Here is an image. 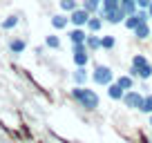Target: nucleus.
<instances>
[{
  "label": "nucleus",
  "instance_id": "nucleus-1",
  "mask_svg": "<svg viewBox=\"0 0 152 143\" xmlns=\"http://www.w3.org/2000/svg\"><path fill=\"white\" fill-rule=\"evenodd\" d=\"M69 96L81 105L85 112H94L96 107L101 105V98L94 90H90L87 85H74V90L69 92Z\"/></svg>",
  "mask_w": 152,
  "mask_h": 143
},
{
  "label": "nucleus",
  "instance_id": "nucleus-2",
  "mask_svg": "<svg viewBox=\"0 0 152 143\" xmlns=\"http://www.w3.org/2000/svg\"><path fill=\"white\" fill-rule=\"evenodd\" d=\"M99 16L103 18V23H110V25H121L125 20V11L121 7L119 0H101V9H99Z\"/></svg>",
  "mask_w": 152,
  "mask_h": 143
},
{
  "label": "nucleus",
  "instance_id": "nucleus-3",
  "mask_svg": "<svg viewBox=\"0 0 152 143\" xmlns=\"http://www.w3.org/2000/svg\"><path fill=\"white\" fill-rule=\"evenodd\" d=\"M90 78L96 83V85L107 87L110 83H114V72H112V67H107V65H96Z\"/></svg>",
  "mask_w": 152,
  "mask_h": 143
},
{
  "label": "nucleus",
  "instance_id": "nucleus-4",
  "mask_svg": "<svg viewBox=\"0 0 152 143\" xmlns=\"http://www.w3.org/2000/svg\"><path fill=\"white\" fill-rule=\"evenodd\" d=\"M121 101H123V105L130 107V110H139L141 103H143V94H141V92H134V90H128Z\"/></svg>",
  "mask_w": 152,
  "mask_h": 143
},
{
  "label": "nucleus",
  "instance_id": "nucleus-5",
  "mask_svg": "<svg viewBox=\"0 0 152 143\" xmlns=\"http://www.w3.org/2000/svg\"><path fill=\"white\" fill-rule=\"evenodd\" d=\"M67 16H69V25H72V27H85L87 18H90L92 14H87L83 7H78V9H74L72 14H67Z\"/></svg>",
  "mask_w": 152,
  "mask_h": 143
},
{
  "label": "nucleus",
  "instance_id": "nucleus-6",
  "mask_svg": "<svg viewBox=\"0 0 152 143\" xmlns=\"http://www.w3.org/2000/svg\"><path fill=\"white\" fill-rule=\"evenodd\" d=\"M67 38H69L72 45H76V43H85V38H87V29H85V27H72V29H67Z\"/></svg>",
  "mask_w": 152,
  "mask_h": 143
},
{
  "label": "nucleus",
  "instance_id": "nucleus-7",
  "mask_svg": "<svg viewBox=\"0 0 152 143\" xmlns=\"http://www.w3.org/2000/svg\"><path fill=\"white\" fill-rule=\"evenodd\" d=\"M49 25H52L56 31H63V29H67V25H69V16L67 14H54V16H49Z\"/></svg>",
  "mask_w": 152,
  "mask_h": 143
},
{
  "label": "nucleus",
  "instance_id": "nucleus-8",
  "mask_svg": "<svg viewBox=\"0 0 152 143\" xmlns=\"http://www.w3.org/2000/svg\"><path fill=\"white\" fill-rule=\"evenodd\" d=\"M85 29H87V34H99L101 29H103V18H101L99 14H92L90 18H87V23H85Z\"/></svg>",
  "mask_w": 152,
  "mask_h": 143
},
{
  "label": "nucleus",
  "instance_id": "nucleus-9",
  "mask_svg": "<svg viewBox=\"0 0 152 143\" xmlns=\"http://www.w3.org/2000/svg\"><path fill=\"white\" fill-rule=\"evenodd\" d=\"M72 81H74V85H87V81H90L87 67H76V69L72 72Z\"/></svg>",
  "mask_w": 152,
  "mask_h": 143
},
{
  "label": "nucleus",
  "instance_id": "nucleus-10",
  "mask_svg": "<svg viewBox=\"0 0 152 143\" xmlns=\"http://www.w3.org/2000/svg\"><path fill=\"white\" fill-rule=\"evenodd\" d=\"M123 94H125V90H123V87H121L116 81L107 85V96H110L112 101H121V98H123Z\"/></svg>",
  "mask_w": 152,
  "mask_h": 143
},
{
  "label": "nucleus",
  "instance_id": "nucleus-11",
  "mask_svg": "<svg viewBox=\"0 0 152 143\" xmlns=\"http://www.w3.org/2000/svg\"><path fill=\"white\" fill-rule=\"evenodd\" d=\"M18 23H20V16H18V14H9L2 23H0V27L5 29V31H11V29L18 27Z\"/></svg>",
  "mask_w": 152,
  "mask_h": 143
},
{
  "label": "nucleus",
  "instance_id": "nucleus-12",
  "mask_svg": "<svg viewBox=\"0 0 152 143\" xmlns=\"http://www.w3.org/2000/svg\"><path fill=\"white\" fill-rule=\"evenodd\" d=\"M27 49V40L25 38H11L9 40V52L11 54H23Z\"/></svg>",
  "mask_w": 152,
  "mask_h": 143
},
{
  "label": "nucleus",
  "instance_id": "nucleus-13",
  "mask_svg": "<svg viewBox=\"0 0 152 143\" xmlns=\"http://www.w3.org/2000/svg\"><path fill=\"white\" fill-rule=\"evenodd\" d=\"M134 36H137L139 40L150 38V36H152V27H150V23H141L137 29H134Z\"/></svg>",
  "mask_w": 152,
  "mask_h": 143
},
{
  "label": "nucleus",
  "instance_id": "nucleus-14",
  "mask_svg": "<svg viewBox=\"0 0 152 143\" xmlns=\"http://www.w3.org/2000/svg\"><path fill=\"white\" fill-rule=\"evenodd\" d=\"M85 47L90 49V52H99V49H101V36H99V34H87Z\"/></svg>",
  "mask_w": 152,
  "mask_h": 143
},
{
  "label": "nucleus",
  "instance_id": "nucleus-15",
  "mask_svg": "<svg viewBox=\"0 0 152 143\" xmlns=\"http://www.w3.org/2000/svg\"><path fill=\"white\" fill-rule=\"evenodd\" d=\"M74 65L76 67H87V63H90V52L87 49H83V52H74Z\"/></svg>",
  "mask_w": 152,
  "mask_h": 143
},
{
  "label": "nucleus",
  "instance_id": "nucleus-16",
  "mask_svg": "<svg viewBox=\"0 0 152 143\" xmlns=\"http://www.w3.org/2000/svg\"><path fill=\"white\" fill-rule=\"evenodd\" d=\"M58 7H61L63 14H72L74 9L81 7V2H78V0H58Z\"/></svg>",
  "mask_w": 152,
  "mask_h": 143
},
{
  "label": "nucleus",
  "instance_id": "nucleus-17",
  "mask_svg": "<svg viewBox=\"0 0 152 143\" xmlns=\"http://www.w3.org/2000/svg\"><path fill=\"white\" fill-rule=\"evenodd\" d=\"M81 7L87 14H99L101 9V0H81Z\"/></svg>",
  "mask_w": 152,
  "mask_h": 143
},
{
  "label": "nucleus",
  "instance_id": "nucleus-18",
  "mask_svg": "<svg viewBox=\"0 0 152 143\" xmlns=\"http://www.w3.org/2000/svg\"><path fill=\"white\" fill-rule=\"evenodd\" d=\"M123 25L130 29V31H134V29L141 25V20H139V16H137V11L134 14H130V16H125V20H123Z\"/></svg>",
  "mask_w": 152,
  "mask_h": 143
},
{
  "label": "nucleus",
  "instance_id": "nucleus-19",
  "mask_svg": "<svg viewBox=\"0 0 152 143\" xmlns=\"http://www.w3.org/2000/svg\"><path fill=\"white\" fill-rule=\"evenodd\" d=\"M45 47H47V49H61V38H58L56 34L45 36Z\"/></svg>",
  "mask_w": 152,
  "mask_h": 143
},
{
  "label": "nucleus",
  "instance_id": "nucleus-20",
  "mask_svg": "<svg viewBox=\"0 0 152 143\" xmlns=\"http://www.w3.org/2000/svg\"><path fill=\"white\" fill-rule=\"evenodd\" d=\"M116 83H119V85L123 87L125 92H128V90H132V87H134V78L130 76V74H123V76H119V78H116Z\"/></svg>",
  "mask_w": 152,
  "mask_h": 143
},
{
  "label": "nucleus",
  "instance_id": "nucleus-21",
  "mask_svg": "<svg viewBox=\"0 0 152 143\" xmlns=\"http://www.w3.org/2000/svg\"><path fill=\"white\" fill-rule=\"evenodd\" d=\"M116 47V38L114 36H101V49H114Z\"/></svg>",
  "mask_w": 152,
  "mask_h": 143
},
{
  "label": "nucleus",
  "instance_id": "nucleus-22",
  "mask_svg": "<svg viewBox=\"0 0 152 143\" xmlns=\"http://www.w3.org/2000/svg\"><path fill=\"white\" fill-rule=\"evenodd\" d=\"M139 112H143V114H152V94L143 96V103H141V107H139Z\"/></svg>",
  "mask_w": 152,
  "mask_h": 143
},
{
  "label": "nucleus",
  "instance_id": "nucleus-23",
  "mask_svg": "<svg viewBox=\"0 0 152 143\" xmlns=\"http://www.w3.org/2000/svg\"><path fill=\"white\" fill-rule=\"evenodd\" d=\"M145 63H148V58L143 56V54H134L132 56V65L134 67H141V65H145Z\"/></svg>",
  "mask_w": 152,
  "mask_h": 143
},
{
  "label": "nucleus",
  "instance_id": "nucleus-24",
  "mask_svg": "<svg viewBox=\"0 0 152 143\" xmlns=\"http://www.w3.org/2000/svg\"><path fill=\"white\" fill-rule=\"evenodd\" d=\"M134 2H137V7H139V9H148L152 0H134Z\"/></svg>",
  "mask_w": 152,
  "mask_h": 143
},
{
  "label": "nucleus",
  "instance_id": "nucleus-25",
  "mask_svg": "<svg viewBox=\"0 0 152 143\" xmlns=\"http://www.w3.org/2000/svg\"><path fill=\"white\" fill-rule=\"evenodd\" d=\"M148 16H150V20H152V2H150V7H148Z\"/></svg>",
  "mask_w": 152,
  "mask_h": 143
},
{
  "label": "nucleus",
  "instance_id": "nucleus-26",
  "mask_svg": "<svg viewBox=\"0 0 152 143\" xmlns=\"http://www.w3.org/2000/svg\"><path fill=\"white\" fill-rule=\"evenodd\" d=\"M119 2H121V5H125V2H130V0H119Z\"/></svg>",
  "mask_w": 152,
  "mask_h": 143
},
{
  "label": "nucleus",
  "instance_id": "nucleus-27",
  "mask_svg": "<svg viewBox=\"0 0 152 143\" xmlns=\"http://www.w3.org/2000/svg\"><path fill=\"white\" fill-rule=\"evenodd\" d=\"M150 125H152V114H150Z\"/></svg>",
  "mask_w": 152,
  "mask_h": 143
},
{
  "label": "nucleus",
  "instance_id": "nucleus-28",
  "mask_svg": "<svg viewBox=\"0 0 152 143\" xmlns=\"http://www.w3.org/2000/svg\"><path fill=\"white\" fill-rule=\"evenodd\" d=\"M128 143H132V141H128Z\"/></svg>",
  "mask_w": 152,
  "mask_h": 143
},
{
  "label": "nucleus",
  "instance_id": "nucleus-29",
  "mask_svg": "<svg viewBox=\"0 0 152 143\" xmlns=\"http://www.w3.org/2000/svg\"><path fill=\"white\" fill-rule=\"evenodd\" d=\"M150 143H152V139H150Z\"/></svg>",
  "mask_w": 152,
  "mask_h": 143
},
{
  "label": "nucleus",
  "instance_id": "nucleus-30",
  "mask_svg": "<svg viewBox=\"0 0 152 143\" xmlns=\"http://www.w3.org/2000/svg\"><path fill=\"white\" fill-rule=\"evenodd\" d=\"M150 38H152V36H150Z\"/></svg>",
  "mask_w": 152,
  "mask_h": 143
}]
</instances>
